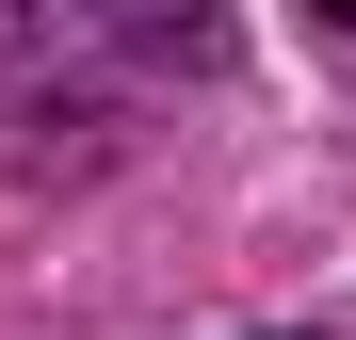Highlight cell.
Instances as JSON below:
<instances>
[]
</instances>
